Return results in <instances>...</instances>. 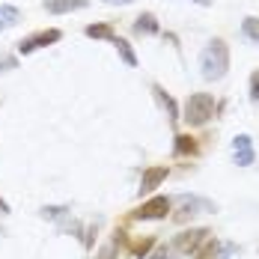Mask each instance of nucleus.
<instances>
[{"label": "nucleus", "instance_id": "f257e3e1", "mask_svg": "<svg viewBox=\"0 0 259 259\" xmlns=\"http://www.w3.org/2000/svg\"><path fill=\"white\" fill-rule=\"evenodd\" d=\"M200 69L206 80H221L230 69V48L224 39H211L200 54Z\"/></svg>", "mask_w": 259, "mask_h": 259}, {"label": "nucleus", "instance_id": "f03ea898", "mask_svg": "<svg viewBox=\"0 0 259 259\" xmlns=\"http://www.w3.org/2000/svg\"><path fill=\"white\" fill-rule=\"evenodd\" d=\"M211 116H214V96H208V93H194V96H188V102H185V116H182L188 125H206Z\"/></svg>", "mask_w": 259, "mask_h": 259}, {"label": "nucleus", "instance_id": "7ed1b4c3", "mask_svg": "<svg viewBox=\"0 0 259 259\" xmlns=\"http://www.w3.org/2000/svg\"><path fill=\"white\" fill-rule=\"evenodd\" d=\"M208 230L206 227H197V230H185V233L176 235V241H173V250L176 253H197L203 244L208 241Z\"/></svg>", "mask_w": 259, "mask_h": 259}, {"label": "nucleus", "instance_id": "20e7f679", "mask_svg": "<svg viewBox=\"0 0 259 259\" xmlns=\"http://www.w3.org/2000/svg\"><path fill=\"white\" fill-rule=\"evenodd\" d=\"M167 211H170V197H152L140 208H134L131 218L134 221H161V218H167Z\"/></svg>", "mask_w": 259, "mask_h": 259}, {"label": "nucleus", "instance_id": "39448f33", "mask_svg": "<svg viewBox=\"0 0 259 259\" xmlns=\"http://www.w3.org/2000/svg\"><path fill=\"white\" fill-rule=\"evenodd\" d=\"M60 39H63L60 30H39V33H33V36H27V39L18 42V51L33 54V51H39V48H45V45H51V42H60Z\"/></svg>", "mask_w": 259, "mask_h": 259}, {"label": "nucleus", "instance_id": "423d86ee", "mask_svg": "<svg viewBox=\"0 0 259 259\" xmlns=\"http://www.w3.org/2000/svg\"><path fill=\"white\" fill-rule=\"evenodd\" d=\"M233 158H235V164L238 167H250L253 164V143H250V137L247 134H238L233 140Z\"/></svg>", "mask_w": 259, "mask_h": 259}, {"label": "nucleus", "instance_id": "0eeeda50", "mask_svg": "<svg viewBox=\"0 0 259 259\" xmlns=\"http://www.w3.org/2000/svg\"><path fill=\"white\" fill-rule=\"evenodd\" d=\"M200 208H203V211H214V206H211L208 200H197V197L188 200V197H185V200H182V208L176 211V221H188V218L200 214Z\"/></svg>", "mask_w": 259, "mask_h": 259}, {"label": "nucleus", "instance_id": "6e6552de", "mask_svg": "<svg viewBox=\"0 0 259 259\" xmlns=\"http://www.w3.org/2000/svg\"><path fill=\"white\" fill-rule=\"evenodd\" d=\"M167 167H149V170H143V179H140V194H152L161 182L167 179Z\"/></svg>", "mask_w": 259, "mask_h": 259}, {"label": "nucleus", "instance_id": "1a4fd4ad", "mask_svg": "<svg viewBox=\"0 0 259 259\" xmlns=\"http://www.w3.org/2000/svg\"><path fill=\"white\" fill-rule=\"evenodd\" d=\"M90 0H45V9L54 15H63V12H75V9H87Z\"/></svg>", "mask_w": 259, "mask_h": 259}, {"label": "nucleus", "instance_id": "9d476101", "mask_svg": "<svg viewBox=\"0 0 259 259\" xmlns=\"http://www.w3.org/2000/svg\"><path fill=\"white\" fill-rule=\"evenodd\" d=\"M152 93H155V99L161 102V107L167 110V119H170V122H176V119H179V107H176V102L161 90V83H152Z\"/></svg>", "mask_w": 259, "mask_h": 259}, {"label": "nucleus", "instance_id": "9b49d317", "mask_svg": "<svg viewBox=\"0 0 259 259\" xmlns=\"http://www.w3.org/2000/svg\"><path fill=\"white\" fill-rule=\"evenodd\" d=\"M134 33H140V36H155L158 33V21H155V15H140L137 21H134Z\"/></svg>", "mask_w": 259, "mask_h": 259}, {"label": "nucleus", "instance_id": "f8f14e48", "mask_svg": "<svg viewBox=\"0 0 259 259\" xmlns=\"http://www.w3.org/2000/svg\"><path fill=\"white\" fill-rule=\"evenodd\" d=\"M176 155H197V140L191 134H176Z\"/></svg>", "mask_w": 259, "mask_h": 259}, {"label": "nucleus", "instance_id": "ddd939ff", "mask_svg": "<svg viewBox=\"0 0 259 259\" xmlns=\"http://www.w3.org/2000/svg\"><path fill=\"white\" fill-rule=\"evenodd\" d=\"M18 21H21V12H18L15 6H0V30L15 27Z\"/></svg>", "mask_w": 259, "mask_h": 259}, {"label": "nucleus", "instance_id": "4468645a", "mask_svg": "<svg viewBox=\"0 0 259 259\" xmlns=\"http://www.w3.org/2000/svg\"><path fill=\"white\" fill-rule=\"evenodd\" d=\"M241 33L250 39V42H256L259 45V18H253V15H247L244 21H241Z\"/></svg>", "mask_w": 259, "mask_h": 259}, {"label": "nucleus", "instance_id": "2eb2a0df", "mask_svg": "<svg viewBox=\"0 0 259 259\" xmlns=\"http://www.w3.org/2000/svg\"><path fill=\"white\" fill-rule=\"evenodd\" d=\"M87 36H90V39H116L110 24H90L87 27Z\"/></svg>", "mask_w": 259, "mask_h": 259}, {"label": "nucleus", "instance_id": "dca6fc26", "mask_svg": "<svg viewBox=\"0 0 259 259\" xmlns=\"http://www.w3.org/2000/svg\"><path fill=\"white\" fill-rule=\"evenodd\" d=\"M113 45H116V51H119V57L125 60V66H137V57H134V51H131V45L125 42V39H113Z\"/></svg>", "mask_w": 259, "mask_h": 259}, {"label": "nucleus", "instance_id": "f3484780", "mask_svg": "<svg viewBox=\"0 0 259 259\" xmlns=\"http://www.w3.org/2000/svg\"><path fill=\"white\" fill-rule=\"evenodd\" d=\"M152 247H155V238H152V235H146V238H140V241H134V244H131V256H137V259L146 256Z\"/></svg>", "mask_w": 259, "mask_h": 259}, {"label": "nucleus", "instance_id": "a211bd4d", "mask_svg": "<svg viewBox=\"0 0 259 259\" xmlns=\"http://www.w3.org/2000/svg\"><path fill=\"white\" fill-rule=\"evenodd\" d=\"M149 259H176V250H173V247H158Z\"/></svg>", "mask_w": 259, "mask_h": 259}, {"label": "nucleus", "instance_id": "6ab92c4d", "mask_svg": "<svg viewBox=\"0 0 259 259\" xmlns=\"http://www.w3.org/2000/svg\"><path fill=\"white\" fill-rule=\"evenodd\" d=\"M250 99H253V102H259V69L250 75Z\"/></svg>", "mask_w": 259, "mask_h": 259}, {"label": "nucleus", "instance_id": "aec40b11", "mask_svg": "<svg viewBox=\"0 0 259 259\" xmlns=\"http://www.w3.org/2000/svg\"><path fill=\"white\" fill-rule=\"evenodd\" d=\"M42 214H45V218H60V214H66V208L63 206H45Z\"/></svg>", "mask_w": 259, "mask_h": 259}, {"label": "nucleus", "instance_id": "412c9836", "mask_svg": "<svg viewBox=\"0 0 259 259\" xmlns=\"http://www.w3.org/2000/svg\"><path fill=\"white\" fill-rule=\"evenodd\" d=\"M110 6H125V3H134V0H107Z\"/></svg>", "mask_w": 259, "mask_h": 259}, {"label": "nucleus", "instance_id": "4be33fe9", "mask_svg": "<svg viewBox=\"0 0 259 259\" xmlns=\"http://www.w3.org/2000/svg\"><path fill=\"white\" fill-rule=\"evenodd\" d=\"M191 3H197V6H211L214 0H191Z\"/></svg>", "mask_w": 259, "mask_h": 259}, {"label": "nucleus", "instance_id": "5701e85b", "mask_svg": "<svg viewBox=\"0 0 259 259\" xmlns=\"http://www.w3.org/2000/svg\"><path fill=\"white\" fill-rule=\"evenodd\" d=\"M102 259H113V247H107V250L102 253Z\"/></svg>", "mask_w": 259, "mask_h": 259}, {"label": "nucleus", "instance_id": "b1692460", "mask_svg": "<svg viewBox=\"0 0 259 259\" xmlns=\"http://www.w3.org/2000/svg\"><path fill=\"white\" fill-rule=\"evenodd\" d=\"M0 214H6V203L3 200H0Z\"/></svg>", "mask_w": 259, "mask_h": 259}]
</instances>
